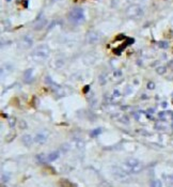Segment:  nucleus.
<instances>
[{
	"label": "nucleus",
	"instance_id": "f257e3e1",
	"mask_svg": "<svg viewBox=\"0 0 173 187\" xmlns=\"http://www.w3.org/2000/svg\"><path fill=\"white\" fill-rule=\"evenodd\" d=\"M122 168L128 174H136V173H139L140 171L143 169V165H142V163L139 159L131 157V158H127V159L124 161Z\"/></svg>",
	"mask_w": 173,
	"mask_h": 187
},
{
	"label": "nucleus",
	"instance_id": "f03ea898",
	"mask_svg": "<svg viewBox=\"0 0 173 187\" xmlns=\"http://www.w3.org/2000/svg\"><path fill=\"white\" fill-rule=\"evenodd\" d=\"M48 56H49V48H48L47 45H41L35 48V49H33V52L31 53L32 59L37 61V62L46 60Z\"/></svg>",
	"mask_w": 173,
	"mask_h": 187
},
{
	"label": "nucleus",
	"instance_id": "7ed1b4c3",
	"mask_svg": "<svg viewBox=\"0 0 173 187\" xmlns=\"http://www.w3.org/2000/svg\"><path fill=\"white\" fill-rule=\"evenodd\" d=\"M126 16L129 17V18H133V19H138L140 17L143 16L144 11L139 4H131L127 8L126 12H125Z\"/></svg>",
	"mask_w": 173,
	"mask_h": 187
},
{
	"label": "nucleus",
	"instance_id": "20e7f679",
	"mask_svg": "<svg viewBox=\"0 0 173 187\" xmlns=\"http://www.w3.org/2000/svg\"><path fill=\"white\" fill-rule=\"evenodd\" d=\"M68 19L74 24H79V23L83 22V19H85L83 10L81 8H74L68 14Z\"/></svg>",
	"mask_w": 173,
	"mask_h": 187
},
{
	"label": "nucleus",
	"instance_id": "39448f33",
	"mask_svg": "<svg viewBox=\"0 0 173 187\" xmlns=\"http://www.w3.org/2000/svg\"><path fill=\"white\" fill-rule=\"evenodd\" d=\"M19 45L20 47L24 48V49H29V48H31L32 45H33V39H32L30 35H24L19 41Z\"/></svg>",
	"mask_w": 173,
	"mask_h": 187
},
{
	"label": "nucleus",
	"instance_id": "423d86ee",
	"mask_svg": "<svg viewBox=\"0 0 173 187\" xmlns=\"http://www.w3.org/2000/svg\"><path fill=\"white\" fill-rule=\"evenodd\" d=\"M101 39V35L97 31H90L86 34V41L90 44H94V43L98 42Z\"/></svg>",
	"mask_w": 173,
	"mask_h": 187
},
{
	"label": "nucleus",
	"instance_id": "0eeeda50",
	"mask_svg": "<svg viewBox=\"0 0 173 187\" xmlns=\"http://www.w3.org/2000/svg\"><path fill=\"white\" fill-rule=\"evenodd\" d=\"M47 133H44V132H41V133H37V135H35L34 137V141L37 143H40V144H42V143L46 142L47 140Z\"/></svg>",
	"mask_w": 173,
	"mask_h": 187
},
{
	"label": "nucleus",
	"instance_id": "6e6552de",
	"mask_svg": "<svg viewBox=\"0 0 173 187\" xmlns=\"http://www.w3.org/2000/svg\"><path fill=\"white\" fill-rule=\"evenodd\" d=\"M113 172H114V175H116L118 179H121V180H124V179H126L127 178V174H128L125 170H124L123 168H119V167L114 168L113 169Z\"/></svg>",
	"mask_w": 173,
	"mask_h": 187
},
{
	"label": "nucleus",
	"instance_id": "1a4fd4ad",
	"mask_svg": "<svg viewBox=\"0 0 173 187\" xmlns=\"http://www.w3.org/2000/svg\"><path fill=\"white\" fill-rule=\"evenodd\" d=\"M22 142L24 143V145H26V147H30V145L32 144V142H33V140H32V137L30 135L25 134L22 137Z\"/></svg>",
	"mask_w": 173,
	"mask_h": 187
},
{
	"label": "nucleus",
	"instance_id": "9d476101",
	"mask_svg": "<svg viewBox=\"0 0 173 187\" xmlns=\"http://www.w3.org/2000/svg\"><path fill=\"white\" fill-rule=\"evenodd\" d=\"M60 156V153L59 151H53V152L49 153V154L47 155V160L48 161H55L56 159H58Z\"/></svg>",
	"mask_w": 173,
	"mask_h": 187
},
{
	"label": "nucleus",
	"instance_id": "9b49d317",
	"mask_svg": "<svg viewBox=\"0 0 173 187\" xmlns=\"http://www.w3.org/2000/svg\"><path fill=\"white\" fill-rule=\"evenodd\" d=\"M46 25V19H41V22L37 23V25L34 26V30H41V29H43L44 28V26Z\"/></svg>",
	"mask_w": 173,
	"mask_h": 187
},
{
	"label": "nucleus",
	"instance_id": "f8f14e48",
	"mask_svg": "<svg viewBox=\"0 0 173 187\" xmlns=\"http://www.w3.org/2000/svg\"><path fill=\"white\" fill-rule=\"evenodd\" d=\"M167 72V68L165 65H159L158 68H156V73L159 74V75H164Z\"/></svg>",
	"mask_w": 173,
	"mask_h": 187
},
{
	"label": "nucleus",
	"instance_id": "ddd939ff",
	"mask_svg": "<svg viewBox=\"0 0 173 187\" xmlns=\"http://www.w3.org/2000/svg\"><path fill=\"white\" fill-rule=\"evenodd\" d=\"M59 184L62 187H73L74 185L72 183H71L70 181H67V180H64V179H62V180H60L59 182Z\"/></svg>",
	"mask_w": 173,
	"mask_h": 187
},
{
	"label": "nucleus",
	"instance_id": "4468645a",
	"mask_svg": "<svg viewBox=\"0 0 173 187\" xmlns=\"http://www.w3.org/2000/svg\"><path fill=\"white\" fill-rule=\"evenodd\" d=\"M31 76H32V70L31 68H29V70H27L26 72H25V74H24V79L26 81H29L30 79H31Z\"/></svg>",
	"mask_w": 173,
	"mask_h": 187
},
{
	"label": "nucleus",
	"instance_id": "2eb2a0df",
	"mask_svg": "<svg viewBox=\"0 0 173 187\" xmlns=\"http://www.w3.org/2000/svg\"><path fill=\"white\" fill-rule=\"evenodd\" d=\"M158 46L160 48H162V49H167L169 47V43L167 41H160V42H158Z\"/></svg>",
	"mask_w": 173,
	"mask_h": 187
},
{
	"label": "nucleus",
	"instance_id": "dca6fc26",
	"mask_svg": "<svg viewBox=\"0 0 173 187\" xmlns=\"http://www.w3.org/2000/svg\"><path fill=\"white\" fill-rule=\"evenodd\" d=\"M7 121H9L10 127H14L15 126V123H16V119H15V117H10Z\"/></svg>",
	"mask_w": 173,
	"mask_h": 187
},
{
	"label": "nucleus",
	"instance_id": "f3484780",
	"mask_svg": "<svg viewBox=\"0 0 173 187\" xmlns=\"http://www.w3.org/2000/svg\"><path fill=\"white\" fill-rule=\"evenodd\" d=\"M151 187H162L161 183L158 180H153L151 182Z\"/></svg>",
	"mask_w": 173,
	"mask_h": 187
},
{
	"label": "nucleus",
	"instance_id": "a211bd4d",
	"mask_svg": "<svg viewBox=\"0 0 173 187\" xmlns=\"http://www.w3.org/2000/svg\"><path fill=\"white\" fill-rule=\"evenodd\" d=\"M101 129H96L92 130V132L90 133V135H91V137H96V136H97V135H100V134H101Z\"/></svg>",
	"mask_w": 173,
	"mask_h": 187
},
{
	"label": "nucleus",
	"instance_id": "6ab92c4d",
	"mask_svg": "<svg viewBox=\"0 0 173 187\" xmlns=\"http://www.w3.org/2000/svg\"><path fill=\"white\" fill-rule=\"evenodd\" d=\"M166 181L168 184H170V185H173V173L169 174V175L166 176Z\"/></svg>",
	"mask_w": 173,
	"mask_h": 187
},
{
	"label": "nucleus",
	"instance_id": "aec40b11",
	"mask_svg": "<svg viewBox=\"0 0 173 187\" xmlns=\"http://www.w3.org/2000/svg\"><path fill=\"white\" fill-rule=\"evenodd\" d=\"M45 81H46V83L48 84V86H55V83H52V80L50 79V77L49 76H46V78H45Z\"/></svg>",
	"mask_w": 173,
	"mask_h": 187
},
{
	"label": "nucleus",
	"instance_id": "412c9836",
	"mask_svg": "<svg viewBox=\"0 0 173 187\" xmlns=\"http://www.w3.org/2000/svg\"><path fill=\"white\" fill-rule=\"evenodd\" d=\"M146 87H147V89H149V90H153V89L155 88V83H153V81H149Z\"/></svg>",
	"mask_w": 173,
	"mask_h": 187
},
{
	"label": "nucleus",
	"instance_id": "4be33fe9",
	"mask_svg": "<svg viewBox=\"0 0 173 187\" xmlns=\"http://www.w3.org/2000/svg\"><path fill=\"white\" fill-rule=\"evenodd\" d=\"M19 127H20V129H26V127H27V123L25 122L24 120L19 121Z\"/></svg>",
	"mask_w": 173,
	"mask_h": 187
},
{
	"label": "nucleus",
	"instance_id": "5701e85b",
	"mask_svg": "<svg viewBox=\"0 0 173 187\" xmlns=\"http://www.w3.org/2000/svg\"><path fill=\"white\" fill-rule=\"evenodd\" d=\"M113 76H114V77H121V76H122V71H120V70L114 71Z\"/></svg>",
	"mask_w": 173,
	"mask_h": 187
},
{
	"label": "nucleus",
	"instance_id": "b1692460",
	"mask_svg": "<svg viewBox=\"0 0 173 187\" xmlns=\"http://www.w3.org/2000/svg\"><path fill=\"white\" fill-rule=\"evenodd\" d=\"M100 81H101V84H105V83H106L105 75H101V76H100Z\"/></svg>",
	"mask_w": 173,
	"mask_h": 187
},
{
	"label": "nucleus",
	"instance_id": "393cba45",
	"mask_svg": "<svg viewBox=\"0 0 173 187\" xmlns=\"http://www.w3.org/2000/svg\"><path fill=\"white\" fill-rule=\"evenodd\" d=\"M1 180H2V183H4V182H7V180H9V176H7V175H4V174H2Z\"/></svg>",
	"mask_w": 173,
	"mask_h": 187
},
{
	"label": "nucleus",
	"instance_id": "a878e982",
	"mask_svg": "<svg viewBox=\"0 0 173 187\" xmlns=\"http://www.w3.org/2000/svg\"><path fill=\"white\" fill-rule=\"evenodd\" d=\"M113 96L116 97V96H120V92H119V90H114L113 92Z\"/></svg>",
	"mask_w": 173,
	"mask_h": 187
},
{
	"label": "nucleus",
	"instance_id": "bb28decb",
	"mask_svg": "<svg viewBox=\"0 0 173 187\" xmlns=\"http://www.w3.org/2000/svg\"><path fill=\"white\" fill-rule=\"evenodd\" d=\"M89 89H90V87H89V86H86V87H85V89H83V92H85V93H88Z\"/></svg>",
	"mask_w": 173,
	"mask_h": 187
}]
</instances>
